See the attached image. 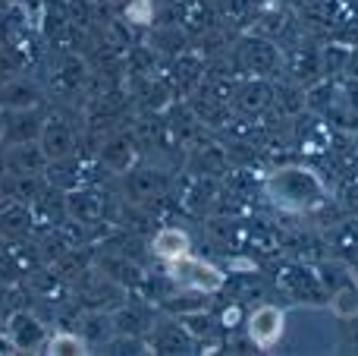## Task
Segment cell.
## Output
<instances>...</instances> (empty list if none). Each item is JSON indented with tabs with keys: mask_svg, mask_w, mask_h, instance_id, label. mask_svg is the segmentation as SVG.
<instances>
[{
	"mask_svg": "<svg viewBox=\"0 0 358 356\" xmlns=\"http://www.w3.org/2000/svg\"><path fill=\"white\" fill-rule=\"evenodd\" d=\"M6 341L13 344L16 353H44L48 344V331H44V322L38 315L16 309V313L6 319Z\"/></svg>",
	"mask_w": 358,
	"mask_h": 356,
	"instance_id": "obj_12",
	"label": "cell"
},
{
	"mask_svg": "<svg viewBox=\"0 0 358 356\" xmlns=\"http://www.w3.org/2000/svg\"><path fill=\"white\" fill-rule=\"evenodd\" d=\"M63 208H66V218L79 227H98L101 221L107 218V202L92 183H88V186L66 189Z\"/></svg>",
	"mask_w": 358,
	"mask_h": 356,
	"instance_id": "obj_9",
	"label": "cell"
},
{
	"mask_svg": "<svg viewBox=\"0 0 358 356\" xmlns=\"http://www.w3.org/2000/svg\"><path fill=\"white\" fill-rule=\"evenodd\" d=\"M336 249H343L346 256H358V221H346L334 231Z\"/></svg>",
	"mask_w": 358,
	"mask_h": 356,
	"instance_id": "obj_27",
	"label": "cell"
},
{
	"mask_svg": "<svg viewBox=\"0 0 358 356\" xmlns=\"http://www.w3.org/2000/svg\"><path fill=\"white\" fill-rule=\"evenodd\" d=\"M277 290L283 296H289L292 303H305V306H324L327 303V287L317 268L302 262H280L273 271Z\"/></svg>",
	"mask_w": 358,
	"mask_h": 356,
	"instance_id": "obj_3",
	"label": "cell"
},
{
	"mask_svg": "<svg viewBox=\"0 0 358 356\" xmlns=\"http://www.w3.org/2000/svg\"><path fill=\"white\" fill-rule=\"evenodd\" d=\"M239 319H242V309H239V306H229V309H223V315H220V325L227 328V331H233V328L239 325Z\"/></svg>",
	"mask_w": 358,
	"mask_h": 356,
	"instance_id": "obj_32",
	"label": "cell"
},
{
	"mask_svg": "<svg viewBox=\"0 0 358 356\" xmlns=\"http://www.w3.org/2000/svg\"><path fill=\"white\" fill-rule=\"evenodd\" d=\"M217 202H220V186H217L214 177H208V174H192L189 180H185L182 199H179V205H182L185 212L204 214L210 205H217Z\"/></svg>",
	"mask_w": 358,
	"mask_h": 356,
	"instance_id": "obj_21",
	"label": "cell"
},
{
	"mask_svg": "<svg viewBox=\"0 0 358 356\" xmlns=\"http://www.w3.org/2000/svg\"><path fill=\"white\" fill-rule=\"evenodd\" d=\"M192 164H195V174L220 177V174H227V167H229V151L214 142L198 139V142L192 145Z\"/></svg>",
	"mask_w": 358,
	"mask_h": 356,
	"instance_id": "obj_23",
	"label": "cell"
},
{
	"mask_svg": "<svg viewBox=\"0 0 358 356\" xmlns=\"http://www.w3.org/2000/svg\"><path fill=\"white\" fill-rule=\"evenodd\" d=\"M38 145H41V151L48 155V164H50V161L73 158L76 149H79V136H76L73 123H66V120H60V117H50V120H44Z\"/></svg>",
	"mask_w": 358,
	"mask_h": 356,
	"instance_id": "obj_14",
	"label": "cell"
},
{
	"mask_svg": "<svg viewBox=\"0 0 358 356\" xmlns=\"http://www.w3.org/2000/svg\"><path fill=\"white\" fill-rule=\"evenodd\" d=\"M198 341L185 331L182 322H157L148 331V350L151 353H195Z\"/></svg>",
	"mask_w": 358,
	"mask_h": 356,
	"instance_id": "obj_19",
	"label": "cell"
},
{
	"mask_svg": "<svg viewBox=\"0 0 358 356\" xmlns=\"http://www.w3.org/2000/svg\"><path fill=\"white\" fill-rule=\"evenodd\" d=\"M16 32H19V25L10 22V13H0V50H3V44L10 41Z\"/></svg>",
	"mask_w": 358,
	"mask_h": 356,
	"instance_id": "obj_31",
	"label": "cell"
},
{
	"mask_svg": "<svg viewBox=\"0 0 358 356\" xmlns=\"http://www.w3.org/2000/svg\"><path fill=\"white\" fill-rule=\"evenodd\" d=\"M283 67V50L264 35H245L233 48V69L236 76H255V79H271Z\"/></svg>",
	"mask_w": 358,
	"mask_h": 356,
	"instance_id": "obj_2",
	"label": "cell"
},
{
	"mask_svg": "<svg viewBox=\"0 0 358 356\" xmlns=\"http://www.w3.org/2000/svg\"><path fill=\"white\" fill-rule=\"evenodd\" d=\"M283 4H296V6H302V4H305V0H283Z\"/></svg>",
	"mask_w": 358,
	"mask_h": 356,
	"instance_id": "obj_33",
	"label": "cell"
},
{
	"mask_svg": "<svg viewBox=\"0 0 358 356\" xmlns=\"http://www.w3.org/2000/svg\"><path fill=\"white\" fill-rule=\"evenodd\" d=\"M35 212H31L29 202L22 199H0V240H10V243H22L31 231H35Z\"/></svg>",
	"mask_w": 358,
	"mask_h": 356,
	"instance_id": "obj_15",
	"label": "cell"
},
{
	"mask_svg": "<svg viewBox=\"0 0 358 356\" xmlns=\"http://www.w3.org/2000/svg\"><path fill=\"white\" fill-rule=\"evenodd\" d=\"M214 233L223 240L227 246H236V249L242 252H261V256H267V252H273L280 246V237L277 231H273L267 221H214Z\"/></svg>",
	"mask_w": 358,
	"mask_h": 356,
	"instance_id": "obj_5",
	"label": "cell"
},
{
	"mask_svg": "<svg viewBox=\"0 0 358 356\" xmlns=\"http://www.w3.org/2000/svg\"><path fill=\"white\" fill-rule=\"evenodd\" d=\"M261 6H264V0H229V13H233L242 25H245L248 19L258 16Z\"/></svg>",
	"mask_w": 358,
	"mask_h": 356,
	"instance_id": "obj_28",
	"label": "cell"
},
{
	"mask_svg": "<svg viewBox=\"0 0 358 356\" xmlns=\"http://www.w3.org/2000/svg\"><path fill=\"white\" fill-rule=\"evenodd\" d=\"M44 104V85L38 79H29V73L6 76L0 82V107H41Z\"/></svg>",
	"mask_w": 358,
	"mask_h": 356,
	"instance_id": "obj_17",
	"label": "cell"
},
{
	"mask_svg": "<svg viewBox=\"0 0 358 356\" xmlns=\"http://www.w3.org/2000/svg\"><path fill=\"white\" fill-rule=\"evenodd\" d=\"M189 252H192V240H189V233H185L182 227L167 224V227H161V231L151 237V256L161 259L164 265L176 262V259L189 256Z\"/></svg>",
	"mask_w": 358,
	"mask_h": 356,
	"instance_id": "obj_22",
	"label": "cell"
},
{
	"mask_svg": "<svg viewBox=\"0 0 358 356\" xmlns=\"http://www.w3.org/2000/svg\"><path fill=\"white\" fill-rule=\"evenodd\" d=\"M129 19H136L138 25H148L151 22V4L148 0H138L136 6H129Z\"/></svg>",
	"mask_w": 358,
	"mask_h": 356,
	"instance_id": "obj_29",
	"label": "cell"
},
{
	"mask_svg": "<svg viewBox=\"0 0 358 356\" xmlns=\"http://www.w3.org/2000/svg\"><path fill=\"white\" fill-rule=\"evenodd\" d=\"M98 164L107 170V174L126 177L132 167L138 164V139L129 136V132H110V136L101 142L98 151Z\"/></svg>",
	"mask_w": 358,
	"mask_h": 356,
	"instance_id": "obj_11",
	"label": "cell"
},
{
	"mask_svg": "<svg viewBox=\"0 0 358 356\" xmlns=\"http://www.w3.org/2000/svg\"><path fill=\"white\" fill-rule=\"evenodd\" d=\"M343 199H346L352 208H358V170H352V174H349L346 186H343Z\"/></svg>",
	"mask_w": 358,
	"mask_h": 356,
	"instance_id": "obj_30",
	"label": "cell"
},
{
	"mask_svg": "<svg viewBox=\"0 0 358 356\" xmlns=\"http://www.w3.org/2000/svg\"><path fill=\"white\" fill-rule=\"evenodd\" d=\"M210 22H214V13L204 0H192V4L182 6V25L189 32H204L210 29Z\"/></svg>",
	"mask_w": 358,
	"mask_h": 356,
	"instance_id": "obj_26",
	"label": "cell"
},
{
	"mask_svg": "<svg viewBox=\"0 0 358 356\" xmlns=\"http://www.w3.org/2000/svg\"><path fill=\"white\" fill-rule=\"evenodd\" d=\"M277 98V88L271 85L267 79H255V76H245L242 82H236L233 92V107L245 117H261L267 107L273 104Z\"/></svg>",
	"mask_w": 358,
	"mask_h": 356,
	"instance_id": "obj_16",
	"label": "cell"
},
{
	"mask_svg": "<svg viewBox=\"0 0 358 356\" xmlns=\"http://www.w3.org/2000/svg\"><path fill=\"white\" fill-rule=\"evenodd\" d=\"M44 353H50V356H82V353H88V341L76 331H57V334L48 338Z\"/></svg>",
	"mask_w": 358,
	"mask_h": 356,
	"instance_id": "obj_25",
	"label": "cell"
},
{
	"mask_svg": "<svg viewBox=\"0 0 358 356\" xmlns=\"http://www.w3.org/2000/svg\"><path fill=\"white\" fill-rule=\"evenodd\" d=\"M283 67L286 73L292 76L296 85H315L324 73V50L315 48V44H286V54H283Z\"/></svg>",
	"mask_w": 358,
	"mask_h": 356,
	"instance_id": "obj_13",
	"label": "cell"
},
{
	"mask_svg": "<svg viewBox=\"0 0 358 356\" xmlns=\"http://www.w3.org/2000/svg\"><path fill=\"white\" fill-rule=\"evenodd\" d=\"M44 130V117L38 107H0V145L38 142Z\"/></svg>",
	"mask_w": 358,
	"mask_h": 356,
	"instance_id": "obj_8",
	"label": "cell"
},
{
	"mask_svg": "<svg viewBox=\"0 0 358 356\" xmlns=\"http://www.w3.org/2000/svg\"><path fill=\"white\" fill-rule=\"evenodd\" d=\"M261 193H264V199L273 208H280L286 214L317 212L330 199V189L324 183V177L311 167H302V164H289V167H280L273 174H267L264 183H261Z\"/></svg>",
	"mask_w": 358,
	"mask_h": 356,
	"instance_id": "obj_1",
	"label": "cell"
},
{
	"mask_svg": "<svg viewBox=\"0 0 358 356\" xmlns=\"http://www.w3.org/2000/svg\"><path fill=\"white\" fill-rule=\"evenodd\" d=\"M321 278L324 287H327V303L330 313L336 319H355L358 315V281L355 275H349L340 265H321Z\"/></svg>",
	"mask_w": 358,
	"mask_h": 356,
	"instance_id": "obj_6",
	"label": "cell"
},
{
	"mask_svg": "<svg viewBox=\"0 0 358 356\" xmlns=\"http://www.w3.org/2000/svg\"><path fill=\"white\" fill-rule=\"evenodd\" d=\"M245 331H248V341L258 350H273L286 331V313L280 306H273V303H261V306H255L248 313Z\"/></svg>",
	"mask_w": 358,
	"mask_h": 356,
	"instance_id": "obj_7",
	"label": "cell"
},
{
	"mask_svg": "<svg viewBox=\"0 0 358 356\" xmlns=\"http://www.w3.org/2000/svg\"><path fill=\"white\" fill-rule=\"evenodd\" d=\"M85 85V60L76 54H60L50 67V92L57 98H73Z\"/></svg>",
	"mask_w": 358,
	"mask_h": 356,
	"instance_id": "obj_18",
	"label": "cell"
},
{
	"mask_svg": "<svg viewBox=\"0 0 358 356\" xmlns=\"http://www.w3.org/2000/svg\"><path fill=\"white\" fill-rule=\"evenodd\" d=\"M113 328H117V338H148L151 325V309L145 303H120L117 309L110 313Z\"/></svg>",
	"mask_w": 358,
	"mask_h": 356,
	"instance_id": "obj_20",
	"label": "cell"
},
{
	"mask_svg": "<svg viewBox=\"0 0 358 356\" xmlns=\"http://www.w3.org/2000/svg\"><path fill=\"white\" fill-rule=\"evenodd\" d=\"M296 145L302 155H324L334 145V132H330V126L324 120H302L299 123Z\"/></svg>",
	"mask_w": 358,
	"mask_h": 356,
	"instance_id": "obj_24",
	"label": "cell"
},
{
	"mask_svg": "<svg viewBox=\"0 0 358 356\" xmlns=\"http://www.w3.org/2000/svg\"><path fill=\"white\" fill-rule=\"evenodd\" d=\"M170 193V177L161 167H132L126 174V199L132 205H155V202L167 199Z\"/></svg>",
	"mask_w": 358,
	"mask_h": 356,
	"instance_id": "obj_10",
	"label": "cell"
},
{
	"mask_svg": "<svg viewBox=\"0 0 358 356\" xmlns=\"http://www.w3.org/2000/svg\"><path fill=\"white\" fill-rule=\"evenodd\" d=\"M167 281L173 284V287L185 290V294H201V296H210L217 294V290L227 287V275H223L217 265L204 262V259L198 256H182L176 259V262H167Z\"/></svg>",
	"mask_w": 358,
	"mask_h": 356,
	"instance_id": "obj_4",
	"label": "cell"
}]
</instances>
